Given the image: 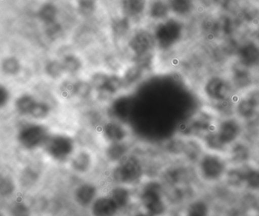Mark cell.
<instances>
[{"mask_svg": "<svg viewBox=\"0 0 259 216\" xmlns=\"http://www.w3.org/2000/svg\"><path fill=\"white\" fill-rule=\"evenodd\" d=\"M201 96L213 106L224 107L234 105L237 96L230 78L222 75H211L204 80L200 88Z\"/></svg>", "mask_w": 259, "mask_h": 216, "instance_id": "6da1fadb", "label": "cell"}, {"mask_svg": "<svg viewBox=\"0 0 259 216\" xmlns=\"http://www.w3.org/2000/svg\"><path fill=\"white\" fill-rule=\"evenodd\" d=\"M230 166L226 154L204 150L195 163V171L203 182L215 184L224 181Z\"/></svg>", "mask_w": 259, "mask_h": 216, "instance_id": "7a4b0ae2", "label": "cell"}, {"mask_svg": "<svg viewBox=\"0 0 259 216\" xmlns=\"http://www.w3.org/2000/svg\"><path fill=\"white\" fill-rule=\"evenodd\" d=\"M245 131L244 122L235 115L223 116L212 129L215 138L227 153L229 147L242 139Z\"/></svg>", "mask_w": 259, "mask_h": 216, "instance_id": "3957f363", "label": "cell"}, {"mask_svg": "<svg viewBox=\"0 0 259 216\" xmlns=\"http://www.w3.org/2000/svg\"><path fill=\"white\" fill-rule=\"evenodd\" d=\"M143 173V166L140 159L135 155H128L113 168L112 178L118 185H130L139 182Z\"/></svg>", "mask_w": 259, "mask_h": 216, "instance_id": "277c9868", "label": "cell"}, {"mask_svg": "<svg viewBox=\"0 0 259 216\" xmlns=\"http://www.w3.org/2000/svg\"><path fill=\"white\" fill-rule=\"evenodd\" d=\"M50 134L46 125L34 121L19 127L16 138L22 148L27 150H34L45 145Z\"/></svg>", "mask_w": 259, "mask_h": 216, "instance_id": "5b68a950", "label": "cell"}, {"mask_svg": "<svg viewBox=\"0 0 259 216\" xmlns=\"http://www.w3.org/2000/svg\"><path fill=\"white\" fill-rule=\"evenodd\" d=\"M43 147L51 158L62 163L72 158L75 152V142L68 134H51Z\"/></svg>", "mask_w": 259, "mask_h": 216, "instance_id": "8992f818", "label": "cell"}, {"mask_svg": "<svg viewBox=\"0 0 259 216\" xmlns=\"http://www.w3.org/2000/svg\"><path fill=\"white\" fill-rule=\"evenodd\" d=\"M259 113V87L254 86L236 96L233 115L243 122H250Z\"/></svg>", "mask_w": 259, "mask_h": 216, "instance_id": "52a82bcc", "label": "cell"}, {"mask_svg": "<svg viewBox=\"0 0 259 216\" xmlns=\"http://www.w3.org/2000/svg\"><path fill=\"white\" fill-rule=\"evenodd\" d=\"M142 205L150 216H162L166 213V203L163 195V187L158 182L148 183L141 195Z\"/></svg>", "mask_w": 259, "mask_h": 216, "instance_id": "ba28073f", "label": "cell"}, {"mask_svg": "<svg viewBox=\"0 0 259 216\" xmlns=\"http://www.w3.org/2000/svg\"><path fill=\"white\" fill-rule=\"evenodd\" d=\"M183 33L181 24L170 19L159 24L153 34L157 46L162 50H167L180 42L183 37Z\"/></svg>", "mask_w": 259, "mask_h": 216, "instance_id": "9c48e42d", "label": "cell"}, {"mask_svg": "<svg viewBox=\"0 0 259 216\" xmlns=\"http://www.w3.org/2000/svg\"><path fill=\"white\" fill-rule=\"evenodd\" d=\"M156 44L154 34L141 30L133 34L128 41V46L134 55L135 60L151 55Z\"/></svg>", "mask_w": 259, "mask_h": 216, "instance_id": "30bf717a", "label": "cell"}, {"mask_svg": "<svg viewBox=\"0 0 259 216\" xmlns=\"http://www.w3.org/2000/svg\"><path fill=\"white\" fill-rule=\"evenodd\" d=\"M230 79L238 94L244 93L254 86L251 69L238 61L232 66Z\"/></svg>", "mask_w": 259, "mask_h": 216, "instance_id": "8fae6325", "label": "cell"}, {"mask_svg": "<svg viewBox=\"0 0 259 216\" xmlns=\"http://www.w3.org/2000/svg\"><path fill=\"white\" fill-rule=\"evenodd\" d=\"M101 131L102 137L109 143L125 142L128 137L127 127L116 119L104 122L101 127Z\"/></svg>", "mask_w": 259, "mask_h": 216, "instance_id": "7c38bea8", "label": "cell"}, {"mask_svg": "<svg viewBox=\"0 0 259 216\" xmlns=\"http://www.w3.org/2000/svg\"><path fill=\"white\" fill-rule=\"evenodd\" d=\"M226 155L230 166H243L251 163L252 151L249 145L241 139L229 147Z\"/></svg>", "mask_w": 259, "mask_h": 216, "instance_id": "4fadbf2b", "label": "cell"}, {"mask_svg": "<svg viewBox=\"0 0 259 216\" xmlns=\"http://www.w3.org/2000/svg\"><path fill=\"white\" fill-rule=\"evenodd\" d=\"M238 62L251 69L259 64V46L254 42H247L237 50Z\"/></svg>", "mask_w": 259, "mask_h": 216, "instance_id": "5bb4252c", "label": "cell"}, {"mask_svg": "<svg viewBox=\"0 0 259 216\" xmlns=\"http://www.w3.org/2000/svg\"><path fill=\"white\" fill-rule=\"evenodd\" d=\"M119 209V207L110 196L97 198L92 205L93 216H115Z\"/></svg>", "mask_w": 259, "mask_h": 216, "instance_id": "9a60e30c", "label": "cell"}, {"mask_svg": "<svg viewBox=\"0 0 259 216\" xmlns=\"http://www.w3.org/2000/svg\"><path fill=\"white\" fill-rule=\"evenodd\" d=\"M98 194L97 187L91 183L80 184L75 191V199L81 206L86 207L92 205Z\"/></svg>", "mask_w": 259, "mask_h": 216, "instance_id": "2e32d148", "label": "cell"}, {"mask_svg": "<svg viewBox=\"0 0 259 216\" xmlns=\"http://www.w3.org/2000/svg\"><path fill=\"white\" fill-rule=\"evenodd\" d=\"M244 189L259 193V166L251 163L244 165Z\"/></svg>", "mask_w": 259, "mask_h": 216, "instance_id": "e0dca14e", "label": "cell"}, {"mask_svg": "<svg viewBox=\"0 0 259 216\" xmlns=\"http://www.w3.org/2000/svg\"><path fill=\"white\" fill-rule=\"evenodd\" d=\"M38 99L29 93H24L16 97L14 101V108L16 113L22 117H29L34 105Z\"/></svg>", "mask_w": 259, "mask_h": 216, "instance_id": "ac0fdd59", "label": "cell"}, {"mask_svg": "<svg viewBox=\"0 0 259 216\" xmlns=\"http://www.w3.org/2000/svg\"><path fill=\"white\" fill-rule=\"evenodd\" d=\"M227 187L233 190L244 189L243 166H230L224 179Z\"/></svg>", "mask_w": 259, "mask_h": 216, "instance_id": "d6986e66", "label": "cell"}, {"mask_svg": "<svg viewBox=\"0 0 259 216\" xmlns=\"http://www.w3.org/2000/svg\"><path fill=\"white\" fill-rule=\"evenodd\" d=\"M72 170L78 174H85L92 166V156L90 152L81 150L72 155L70 158Z\"/></svg>", "mask_w": 259, "mask_h": 216, "instance_id": "ffe728a7", "label": "cell"}, {"mask_svg": "<svg viewBox=\"0 0 259 216\" xmlns=\"http://www.w3.org/2000/svg\"><path fill=\"white\" fill-rule=\"evenodd\" d=\"M145 72V69L136 63L127 68L122 76L125 90L137 85L143 78Z\"/></svg>", "mask_w": 259, "mask_h": 216, "instance_id": "44dd1931", "label": "cell"}, {"mask_svg": "<svg viewBox=\"0 0 259 216\" xmlns=\"http://www.w3.org/2000/svg\"><path fill=\"white\" fill-rule=\"evenodd\" d=\"M147 0H121V8L124 16L136 18L142 16L146 8Z\"/></svg>", "mask_w": 259, "mask_h": 216, "instance_id": "7402d4cb", "label": "cell"}, {"mask_svg": "<svg viewBox=\"0 0 259 216\" xmlns=\"http://www.w3.org/2000/svg\"><path fill=\"white\" fill-rule=\"evenodd\" d=\"M210 205L203 199H194L189 202L185 216H210Z\"/></svg>", "mask_w": 259, "mask_h": 216, "instance_id": "603a6c76", "label": "cell"}, {"mask_svg": "<svg viewBox=\"0 0 259 216\" xmlns=\"http://www.w3.org/2000/svg\"><path fill=\"white\" fill-rule=\"evenodd\" d=\"M128 146L125 142L109 143L105 150V155L109 161L113 163L118 161L128 155Z\"/></svg>", "mask_w": 259, "mask_h": 216, "instance_id": "cb8c5ba5", "label": "cell"}, {"mask_svg": "<svg viewBox=\"0 0 259 216\" xmlns=\"http://www.w3.org/2000/svg\"><path fill=\"white\" fill-rule=\"evenodd\" d=\"M110 197L114 200L119 208H122L130 203L131 194L125 186L118 185L111 190Z\"/></svg>", "mask_w": 259, "mask_h": 216, "instance_id": "d4e9b609", "label": "cell"}, {"mask_svg": "<svg viewBox=\"0 0 259 216\" xmlns=\"http://www.w3.org/2000/svg\"><path fill=\"white\" fill-rule=\"evenodd\" d=\"M51 112H52V108L49 102L38 100L33 108L32 111L30 113L28 118H30L31 120L40 122L49 118Z\"/></svg>", "mask_w": 259, "mask_h": 216, "instance_id": "484cf974", "label": "cell"}, {"mask_svg": "<svg viewBox=\"0 0 259 216\" xmlns=\"http://www.w3.org/2000/svg\"><path fill=\"white\" fill-rule=\"evenodd\" d=\"M2 72L8 77L17 76L22 70V64L19 59L15 57H7L3 60Z\"/></svg>", "mask_w": 259, "mask_h": 216, "instance_id": "4316f807", "label": "cell"}, {"mask_svg": "<svg viewBox=\"0 0 259 216\" xmlns=\"http://www.w3.org/2000/svg\"><path fill=\"white\" fill-rule=\"evenodd\" d=\"M66 73L69 75H75L82 69V62L81 59L74 54H67L61 60Z\"/></svg>", "mask_w": 259, "mask_h": 216, "instance_id": "83f0119b", "label": "cell"}, {"mask_svg": "<svg viewBox=\"0 0 259 216\" xmlns=\"http://www.w3.org/2000/svg\"><path fill=\"white\" fill-rule=\"evenodd\" d=\"M57 13L58 10L56 6L51 3H47L39 10L38 17L45 25H51L56 22Z\"/></svg>", "mask_w": 259, "mask_h": 216, "instance_id": "f1b7e54d", "label": "cell"}, {"mask_svg": "<svg viewBox=\"0 0 259 216\" xmlns=\"http://www.w3.org/2000/svg\"><path fill=\"white\" fill-rule=\"evenodd\" d=\"M112 32L116 39L123 38L130 30V22L128 18H119L115 19L111 25Z\"/></svg>", "mask_w": 259, "mask_h": 216, "instance_id": "f546056e", "label": "cell"}, {"mask_svg": "<svg viewBox=\"0 0 259 216\" xmlns=\"http://www.w3.org/2000/svg\"><path fill=\"white\" fill-rule=\"evenodd\" d=\"M45 72L47 76L52 80H59L66 74L64 67L61 61L51 60L45 65Z\"/></svg>", "mask_w": 259, "mask_h": 216, "instance_id": "4dcf8cb0", "label": "cell"}, {"mask_svg": "<svg viewBox=\"0 0 259 216\" xmlns=\"http://www.w3.org/2000/svg\"><path fill=\"white\" fill-rule=\"evenodd\" d=\"M169 10V5L163 1L158 0L151 4L149 15L151 19H155V20H162L168 16Z\"/></svg>", "mask_w": 259, "mask_h": 216, "instance_id": "1f68e13d", "label": "cell"}, {"mask_svg": "<svg viewBox=\"0 0 259 216\" xmlns=\"http://www.w3.org/2000/svg\"><path fill=\"white\" fill-rule=\"evenodd\" d=\"M94 90L90 81H75V97L81 99H89L92 96Z\"/></svg>", "mask_w": 259, "mask_h": 216, "instance_id": "d6a6232c", "label": "cell"}, {"mask_svg": "<svg viewBox=\"0 0 259 216\" xmlns=\"http://www.w3.org/2000/svg\"><path fill=\"white\" fill-rule=\"evenodd\" d=\"M169 7L176 14L183 16L192 10V0H169Z\"/></svg>", "mask_w": 259, "mask_h": 216, "instance_id": "836d02e7", "label": "cell"}, {"mask_svg": "<svg viewBox=\"0 0 259 216\" xmlns=\"http://www.w3.org/2000/svg\"><path fill=\"white\" fill-rule=\"evenodd\" d=\"M109 76L110 74L105 73V72H96L93 74L89 81L93 87L94 90L98 93L102 92L107 84Z\"/></svg>", "mask_w": 259, "mask_h": 216, "instance_id": "e575fe53", "label": "cell"}, {"mask_svg": "<svg viewBox=\"0 0 259 216\" xmlns=\"http://www.w3.org/2000/svg\"><path fill=\"white\" fill-rule=\"evenodd\" d=\"M96 7L95 0H78V12L82 16H92L95 13Z\"/></svg>", "mask_w": 259, "mask_h": 216, "instance_id": "d590c367", "label": "cell"}, {"mask_svg": "<svg viewBox=\"0 0 259 216\" xmlns=\"http://www.w3.org/2000/svg\"><path fill=\"white\" fill-rule=\"evenodd\" d=\"M75 81H65L60 84V96L64 99H71L75 97Z\"/></svg>", "mask_w": 259, "mask_h": 216, "instance_id": "8d00e7d4", "label": "cell"}, {"mask_svg": "<svg viewBox=\"0 0 259 216\" xmlns=\"http://www.w3.org/2000/svg\"><path fill=\"white\" fill-rule=\"evenodd\" d=\"M15 189H16V185L10 177L7 176L5 178H2V180H1V194L3 196H10L15 191Z\"/></svg>", "mask_w": 259, "mask_h": 216, "instance_id": "74e56055", "label": "cell"}, {"mask_svg": "<svg viewBox=\"0 0 259 216\" xmlns=\"http://www.w3.org/2000/svg\"><path fill=\"white\" fill-rule=\"evenodd\" d=\"M11 214L13 216H31L29 208L25 203L20 202L13 204Z\"/></svg>", "mask_w": 259, "mask_h": 216, "instance_id": "f35d334b", "label": "cell"}, {"mask_svg": "<svg viewBox=\"0 0 259 216\" xmlns=\"http://www.w3.org/2000/svg\"><path fill=\"white\" fill-rule=\"evenodd\" d=\"M11 100V92L8 87L1 85L0 87V105L1 108L4 109L9 105Z\"/></svg>", "mask_w": 259, "mask_h": 216, "instance_id": "ab89813d", "label": "cell"}, {"mask_svg": "<svg viewBox=\"0 0 259 216\" xmlns=\"http://www.w3.org/2000/svg\"><path fill=\"white\" fill-rule=\"evenodd\" d=\"M225 216H248V213L244 208H239V207H234L230 208Z\"/></svg>", "mask_w": 259, "mask_h": 216, "instance_id": "60d3db41", "label": "cell"}, {"mask_svg": "<svg viewBox=\"0 0 259 216\" xmlns=\"http://www.w3.org/2000/svg\"><path fill=\"white\" fill-rule=\"evenodd\" d=\"M214 2L223 8H227L229 4L231 3V0H214Z\"/></svg>", "mask_w": 259, "mask_h": 216, "instance_id": "b9f144b4", "label": "cell"}, {"mask_svg": "<svg viewBox=\"0 0 259 216\" xmlns=\"http://www.w3.org/2000/svg\"><path fill=\"white\" fill-rule=\"evenodd\" d=\"M134 216H150L149 214H143V213H139V214H136Z\"/></svg>", "mask_w": 259, "mask_h": 216, "instance_id": "7bdbcfd3", "label": "cell"}, {"mask_svg": "<svg viewBox=\"0 0 259 216\" xmlns=\"http://www.w3.org/2000/svg\"><path fill=\"white\" fill-rule=\"evenodd\" d=\"M256 38H257V42L259 43V30L257 31V34H256Z\"/></svg>", "mask_w": 259, "mask_h": 216, "instance_id": "ee69618b", "label": "cell"}, {"mask_svg": "<svg viewBox=\"0 0 259 216\" xmlns=\"http://www.w3.org/2000/svg\"><path fill=\"white\" fill-rule=\"evenodd\" d=\"M210 216H225V215H222V214H213V213H211V214H210Z\"/></svg>", "mask_w": 259, "mask_h": 216, "instance_id": "f6af8a7d", "label": "cell"}]
</instances>
